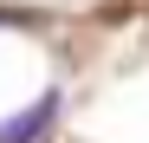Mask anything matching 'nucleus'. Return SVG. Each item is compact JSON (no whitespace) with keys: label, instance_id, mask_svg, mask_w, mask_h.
I'll return each mask as SVG.
<instances>
[{"label":"nucleus","instance_id":"nucleus-1","mask_svg":"<svg viewBox=\"0 0 149 143\" xmlns=\"http://www.w3.org/2000/svg\"><path fill=\"white\" fill-rule=\"evenodd\" d=\"M52 117H58V91H39L26 111H13L7 124H0V143H39L52 130Z\"/></svg>","mask_w":149,"mask_h":143}]
</instances>
